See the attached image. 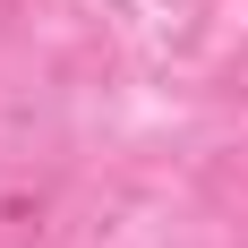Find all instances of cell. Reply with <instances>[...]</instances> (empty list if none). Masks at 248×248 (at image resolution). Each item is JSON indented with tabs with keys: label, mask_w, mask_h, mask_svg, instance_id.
Listing matches in <instances>:
<instances>
[{
	"label": "cell",
	"mask_w": 248,
	"mask_h": 248,
	"mask_svg": "<svg viewBox=\"0 0 248 248\" xmlns=\"http://www.w3.org/2000/svg\"><path fill=\"white\" fill-rule=\"evenodd\" d=\"M43 231H51V188L0 171V248H43Z\"/></svg>",
	"instance_id": "cell-1"
}]
</instances>
